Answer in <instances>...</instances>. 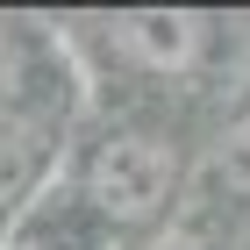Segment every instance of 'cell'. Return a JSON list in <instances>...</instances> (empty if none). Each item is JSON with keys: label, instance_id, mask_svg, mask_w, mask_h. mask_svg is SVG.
Returning <instances> with one entry per match:
<instances>
[{"label": "cell", "instance_id": "1", "mask_svg": "<svg viewBox=\"0 0 250 250\" xmlns=\"http://www.w3.org/2000/svg\"><path fill=\"white\" fill-rule=\"evenodd\" d=\"M179 193V143L150 122H122L86 150L79 165V200L107 229H150Z\"/></svg>", "mask_w": 250, "mask_h": 250}, {"label": "cell", "instance_id": "2", "mask_svg": "<svg viewBox=\"0 0 250 250\" xmlns=\"http://www.w3.org/2000/svg\"><path fill=\"white\" fill-rule=\"evenodd\" d=\"M107 43H115V58L136 64V72L179 79V72H193V64L208 58L214 21L200 15V7H136V15L107 21Z\"/></svg>", "mask_w": 250, "mask_h": 250}, {"label": "cell", "instance_id": "3", "mask_svg": "<svg viewBox=\"0 0 250 250\" xmlns=\"http://www.w3.org/2000/svg\"><path fill=\"white\" fill-rule=\"evenodd\" d=\"M43 157H50V129L36 115H0V214L43 179Z\"/></svg>", "mask_w": 250, "mask_h": 250}, {"label": "cell", "instance_id": "4", "mask_svg": "<svg viewBox=\"0 0 250 250\" xmlns=\"http://www.w3.org/2000/svg\"><path fill=\"white\" fill-rule=\"evenodd\" d=\"M29 93H36V43L21 21L0 15V115H29Z\"/></svg>", "mask_w": 250, "mask_h": 250}, {"label": "cell", "instance_id": "5", "mask_svg": "<svg viewBox=\"0 0 250 250\" xmlns=\"http://www.w3.org/2000/svg\"><path fill=\"white\" fill-rule=\"evenodd\" d=\"M214 186L236 193V200H250V100L222 122V136H214Z\"/></svg>", "mask_w": 250, "mask_h": 250}, {"label": "cell", "instance_id": "6", "mask_svg": "<svg viewBox=\"0 0 250 250\" xmlns=\"http://www.w3.org/2000/svg\"><path fill=\"white\" fill-rule=\"evenodd\" d=\"M136 250H214V243H208L200 229H150Z\"/></svg>", "mask_w": 250, "mask_h": 250}, {"label": "cell", "instance_id": "7", "mask_svg": "<svg viewBox=\"0 0 250 250\" xmlns=\"http://www.w3.org/2000/svg\"><path fill=\"white\" fill-rule=\"evenodd\" d=\"M0 250H58V243L36 236V229H15V236H0Z\"/></svg>", "mask_w": 250, "mask_h": 250}]
</instances>
